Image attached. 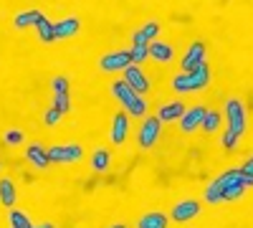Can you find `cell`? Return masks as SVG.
Listing matches in <instances>:
<instances>
[{
  "instance_id": "cell-1",
  "label": "cell",
  "mask_w": 253,
  "mask_h": 228,
  "mask_svg": "<svg viewBox=\"0 0 253 228\" xmlns=\"http://www.w3.org/2000/svg\"><path fill=\"white\" fill-rule=\"evenodd\" d=\"M241 175H243L241 170H225L220 178H215V180L205 188V200H208V203H220V200H223V193H225L233 182H238Z\"/></svg>"
},
{
  "instance_id": "cell-2",
  "label": "cell",
  "mask_w": 253,
  "mask_h": 228,
  "mask_svg": "<svg viewBox=\"0 0 253 228\" xmlns=\"http://www.w3.org/2000/svg\"><path fill=\"white\" fill-rule=\"evenodd\" d=\"M225 117H228V130L233 135H243L246 130V109L241 99H228L225 101Z\"/></svg>"
},
{
  "instance_id": "cell-3",
  "label": "cell",
  "mask_w": 253,
  "mask_h": 228,
  "mask_svg": "<svg viewBox=\"0 0 253 228\" xmlns=\"http://www.w3.org/2000/svg\"><path fill=\"white\" fill-rule=\"evenodd\" d=\"M160 119L157 117H147L144 119V124H142V130H139V137H137V142H139V147L142 150H150L152 147V144L157 142V137H160Z\"/></svg>"
},
{
  "instance_id": "cell-4",
  "label": "cell",
  "mask_w": 253,
  "mask_h": 228,
  "mask_svg": "<svg viewBox=\"0 0 253 228\" xmlns=\"http://www.w3.org/2000/svg\"><path fill=\"white\" fill-rule=\"evenodd\" d=\"M126 66H132V56L129 51H117V53H109L99 61V69L101 71H124Z\"/></svg>"
},
{
  "instance_id": "cell-5",
  "label": "cell",
  "mask_w": 253,
  "mask_h": 228,
  "mask_svg": "<svg viewBox=\"0 0 253 228\" xmlns=\"http://www.w3.org/2000/svg\"><path fill=\"white\" fill-rule=\"evenodd\" d=\"M205 64V46L200 44V41H195L193 46L187 48V53H185V58H182V74H193L198 66H203Z\"/></svg>"
},
{
  "instance_id": "cell-6",
  "label": "cell",
  "mask_w": 253,
  "mask_h": 228,
  "mask_svg": "<svg viewBox=\"0 0 253 228\" xmlns=\"http://www.w3.org/2000/svg\"><path fill=\"white\" fill-rule=\"evenodd\" d=\"M81 157V147L79 144H56L48 150V160L51 162H76Z\"/></svg>"
},
{
  "instance_id": "cell-7",
  "label": "cell",
  "mask_w": 253,
  "mask_h": 228,
  "mask_svg": "<svg viewBox=\"0 0 253 228\" xmlns=\"http://www.w3.org/2000/svg\"><path fill=\"white\" fill-rule=\"evenodd\" d=\"M205 114H208L205 107H193V109H187V112L180 117V130H182V132H193V130L203 127Z\"/></svg>"
},
{
  "instance_id": "cell-8",
  "label": "cell",
  "mask_w": 253,
  "mask_h": 228,
  "mask_svg": "<svg viewBox=\"0 0 253 228\" xmlns=\"http://www.w3.org/2000/svg\"><path fill=\"white\" fill-rule=\"evenodd\" d=\"M124 81L129 84V89L134 94H144L147 89H150V81H147V76L137 69V66H126L124 69Z\"/></svg>"
},
{
  "instance_id": "cell-9",
  "label": "cell",
  "mask_w": 253,
  "mask_h": 228,
  "mask_svg": "<svg viewBox=\"0 0 253 228\" xmlns=\"http://www.w3.org/2000/svg\"><path fill=\"white\" fill-rule=\"evenodd\" d=\"M157 33H160V23H147V26H142L134 36H132V46H142V48H147L150 44H155V38H157Z\"/></svg>"
},
{
  "instance_id": "cell-10",
  "label": "cell",
  "mask_w": 253,
  "mask_h": 228,
  "mask_svg": "<svg viewBox=\"0 0 253 228\" xmlns=\"http://www.w3.org/2000/svg\"><path fill=\"white\" fill-rule=\"evenodd\" d=\"M198 213H200V203L198 200H182V203H177L175 208H172V221L185 223L190 218H195Z\"/></svg>"
},
{
  "instance_id": "cell-11",
  "label": "cell",
  "mask_w": 253,
  "mask_h": 228,
  "mask_svg": "<svg viewBox=\"0 0 253 228\" xmlns=\"http://www.w3.org/2000/svg\"><path fill=\"white\" fill-rule=\"evenodd\" d=\"M26 157H28V160L36 165L38 170H46L48 165H51L46 147H41V144H31V147H26Z\"/></svg>"
},
{
  "instance_id": "cell-12",
  "label": "cell",
  "mask_w": 253,
  "mask_h": 228,
  "mask_svg": "<svg viewBox=\"0 0 253 228\" xmlns=\"http://www.w3.org/2000/svg\"><path fill=\"white\" fill-rule=\"evenodd\" d=\"M53 28H56V38H71L74 33H79V18L76 15H69V18H63V20H58V23H53Z\"/></svg>"
},
{
  "instance_id": "cell-13",
  "label": "cell",
  "mask_w": 253,
  "mask_h": 228,
  "mask_svg": "<svg viewBox=\"0 0 253 228\" xmlns=\"http://www.w3.org/2000/svg\"><path fill=\"white\" fill-rule=\"evenodd\" d=\"M112 94H114V96H117V99L122 101L124 107H129L132 101H134V99L139 96V94H134V91L129 89V84H126L124 79H122V81H114V84H112Z\"/></svg>"
},
{
  "instance_id": "cell-14",
  "label": "cell",
  "mask_w": 253,
  "mask_h": 228,
  "mask_svg": "<svg viewBox=\"0 0 253 228\" xmlns=\"http://www.w3.org/2000/svg\"><path fill=\"white\" fill-rule=\"evenodd\" d=\"M126 130H129V122H126V114L119 112L114 117V130H112V142L114 144H122L126 139Z\"/></svg>"
},
{
  "instance_id": "cell-15",
  "label": "cell",
  "mask_w": 253,
  "mask_h": 228,
  "mask_svg": "<svg viewBox=\"0 0 253 228\" xmlns=\"http://www.w3.org/2000/svg\"><path fill=\"white\" fill-rule=\"evenodd\" d=\"M147 51H150V56L157 58V61H172V56H175L172 46H170V44H162V41H155V44H150V46H147Z\"/></svg>"
},
{
  "instance_id": "cell-16",
  "label": "cell",
  "mask_w": 253,
  "mask_h": 228,
  "mask_svg": "<svg viewBox=\"0 0 253 228\" xmlns=\"http://www.w3.org/2000/svg\"><path fill=\"white\" fill-rule=\"evenodd\" d=\"M182 114H185V104H182V101H172V104H165L160 109L157 119L160 122H172V119H180Z\"/></svg>"
},
{
  "instance_id": "cell-17",
  "label": "cell",
  "mask_w": 253,
  "mask_h": 228,
  "mask_svg": "<svg viewBox=\"0 0 253 228\" xmlns=\"http://www.w3.org/2000/svg\"><path fill=\"white\" fill-rule=\"evenodd\" d=\"M187 76H190V87H193V91H198V89L208 87V81H210V69H208V64H203V66H198L193 74H187Z\"/></svg>"
},
{
  "instance_id": "cell-18",
  "label": "cell",
  "mask_w": 253,
  "mask_h": 228,
  "mask_svg": "<svg viewBox=\"0 0 253 228\" xmlns=\"http://www.w3.org/2000/svg\"><path fill=\"white\" fill-rule=\"evenodd\" d=\"M43 18L41 10H26L15 15V28H28V26H38V20Z\"/></svg>"
},
{
  "instance_id": "cell-19",
  "label": "cell",
  "mask_w": 253,
  "mask_h": 228,
  "mask_svg": "<svg viewBox=\"0 0 253 228\" xmlns=\"http://www.w3.org/2000/svg\"><path fill=\"white\" fill-rule=\"evenodd\" d=\"M0 203L5 208H13V203H15V188H13V180H8V178L0 180Z\"/></svg>"
},
{
  "instance_id": "cell-20",
  "label": "cell",
  "mask_w": 253,
  "mask_h": 228,
  "mask_svg": "<svg viewBox=\"0 0 253 228\" xmlns=\"http://www.w3.org/2000/svg\"><path fill=\"white\" fill-rule=\"evenodd\" d=\"M36 28H38V36H41V41H43V44H51V41H56V28H53V23H51L46 15L38 20Z\"/></svg>"
},
{
  "instance_id": "cell-21",
  "label": "cell",
  "mask_w": 253,
  "mask_h": 228,
  "mask_svg": "<svg viewBox=\"0 0 253 228\" xmlns=\"http://www.w3.org/2000/svg\"><path fill=\"white\" fill-rule=\"evenodd\" d=\"M139 228H167V218L162 213H147L139 218Z\"/></svg>"
},
{
  "instance_id": "cell-22",
  "label": "cell",
  "mask_w": 253,
  "mask_h": 228,
  "mask_svg": "<svg viewBox=\"0 0 253 228\" xmlns=\"http://www.w3.org/2000/svg\"><path fill=\"white\" fill-rule=\"evenodd\" d=\"M109 162H112V157H109L107 150H96L94 157H91V168H94L96 173H104V170L109 168Z\"/></svg>"
},
{
  "instance_id": "cell-23",
  "label": "cell",
  "mask_w": 253,
  "mask_h": 228,
  "mask_svg": "<svg viewBox=\"0 0 253 228\" xmlns=\"http://www.w3.org/2000/svg\"><path fill=\"white\" fill-rule=\"evenodd\" d=\"M10 226L13 228H33L31 218L26 213H20V211H10Z\"/></svg>"
},
{
  "instance_id": "cell-24",
  "label": "cell",
  "mask_w": 253,
  "mask_h": 228,
  "mask_svg": "<svg viewBox=\"0 0 253 228\" xmlns=\"http://www.w3.org/2000/svg\"><path fill=\"white\" fill-rule=\"evenodd\" d=\"M220 127V114L218 112H208L205 119H203V130L205 132H215Z\"/></svg>"
},
{
  "instance_id": "cell-25",
  "label": "cell",
  "mask_w": 253,
  "mask_h": 228,
  "mask_svg": "<svg viewBox=\"0 0 253 228\" xmlns=\"http://www.w3.org/2000/svg\"><path fill=\"white\" fill-rule=\"evenodd\" d=\"M172 87H175V91H180V94H185V91H193V87H190V76H187V74L175 76V79H172Z\"/></svg>"
},
{
  "instance_id": "cell-26",
  "label": "cell",
  "mask_w": 253,
  "mask_h": 228,
  "mask_svg": "<svg viewBox=\"0 0 253 228\" xmlns=\"http://www.w3.org/2000/svg\"><path fill=\"white\" fill-rule=\"evenodd\" d=\"M53 91H56V96H69V79L56 76L53 79Z\"/></svg>"
},
{
  "instance_id": "cell-27",
  "label": "cell",
  "mask_w": 253,
  "mask_h": 228,
  "mask_svg": "<svg viewBox=\"0 0 253 228\" xmlns=\"http://www.w3.org/2000/svg\"><path fill=\"white\" fill-rule=\"evenodd\" d=\"M126 109H129V114H132V117H144L147 104H144V99H142V96H137V99H134V101H132V104L126 107Z\"/></svg>"
},
{
  "instance_id": "cell-28",
  "label": "cell",
  "mask_w": 253,
  "mask_h": 228,
  "mask_svg": "<svg viewBox=\"0 0 253 228\" xmlns=\"http://www.w3.org/2000/svg\"><path fill=\"white\" fill-rule=\"evenodd\" d=\"M129 56H132V64H142V61H144L147 56H150V51H147V48H142V46H132Z\"/></svg>"
},
{
  "instance_id": "cell-29",
  "label": "cell",
  "mask_w": 253,
  "mask_h": 228,
  "mask_svg": "<svg viewBox=\"0 0 253 228\" xmlns=\"http://www.w3.org/2000/svg\"><path fill=\"white\" fill-rule=\"evenodd\" d=\"M53 107H56L61 114H66V112L71 109V101H69V96H56V99H53Z\"/></svg>"
},
{
  "instance_id": "cell-30",
  "label": "cell",
  "mask_w": 253,
  "mask_h": 228,
  "mask_svg": "<svg viewBox=\"0 0 253 228\" xmlns=\"http://www.w3.org/2000/svg\"><path fill=\"white\" fill-rule=\"evenodd\" d=\"M236 144H238V135H233V132H225L223 135V147H228V150H236Z\"/></svg>"
},
{
  "instance_id": "cell-31",
  "label": "cell",
  "mask_w": 253,
  "mask_h": 228,
  "mask_svg": "<svg viewBox=\"0 0 253 228\" xmlns=\"http://www.w3.org/2000/svg\"><path fill=\"white\" fill-rule=\"evenodd\" d=\"M58 119H61V112H58L56 107H51V109L46 112V124H48V127H53V124H58Z\"/></svg>"
},
{
  "instance_id": "cell-32",
  "label": "cell",
  "mask_w": 253,
  "mask_h": 228,
  "mask_svg": "<svg viewBox=\"0 0 253 228\" xmlns=\"http://www.w3.org/2000/svg\"><path fill=\"white\" fill-rule=\"evenodd\" d=\"M5 142L8 144H20V142H23V135H20V132H8L5 135Z\"/></svg>"
},
{
  "instance_id": "cell-33",
  "label": "cell",
  "mask_w": 253,
  "mask_h": 228,
  "mask_svg": "<svg viewBox=\"0 0 253 228\" xmlns=\"http://www.w3.org/2000/svg\"><path fill=\"white\" fill-rule=\"evenodd\" d=\"M241 173H243V175H253V157H251V160L243 165V168H241Z\"/></svg>"
},
{
  "instance_id": "cell-34",
  "label": "cell",
  "mask_w": 253,
  "mask_h": 228,
  "mask_svg": "<svg viewBox=\"0 0 253 228\" xmlns=\"http://www.w3.org/2000/svg\"><path fill=\"white\" fill-rule=\"evenodd\" d=\"M36 228H53L51 223H41V226H36Z\"/></svg>"
},
{
  "instance_id": "cell-35",
  "label": "cell",
  "mask_w": 253,
  "mask_h": 228,
  "mask_svg": "<svg viewBox=\"0 0 253 228\" xmlns=\"http://www.w3.org/2000/svg\"><path fill=\"white\" fill-rule=\"evenodd\" d=\"M112 228H126V226H122V223H117V226H112Z\"/></svg>"
}]
</instances>
